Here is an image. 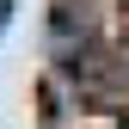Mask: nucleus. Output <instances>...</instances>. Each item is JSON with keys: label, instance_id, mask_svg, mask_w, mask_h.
I'll return each instance as SVG.
<instances>
[{"label": "nucleus", "instance_id": "obj_1", "mask_svg": "<svg viewBox=\"0 0 129 129\" xmlns=\"http://www.w3.org/2000/svg\"><path fill=\"white\" fill-rule=\"evenodd\" d=\"M12 6H19V0H0V31L12 25Z\"/></svg>", "mask_w": 129, "mask_h": 129}]
</instances>
